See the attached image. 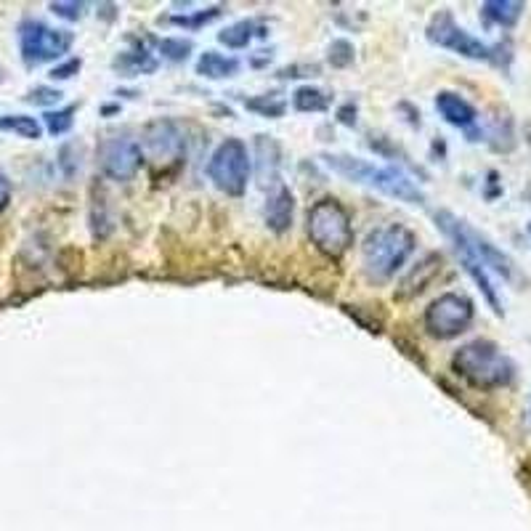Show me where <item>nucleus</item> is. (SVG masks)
<instances>
[{
	"instance_id": "nucleus-1",
	"label": "nucleus",
	"mask_w": 531,
	"mask_h": 531,
	"mask_svg": "<svg viewBox=\"0 0 531 531\" xmlns=\"http://www.w3.org/2000/svg\"><path fill=\"white\" fill-rule=\"evenodd\" d=\"M452 372L478 391L508 388L516 380V364L494 340L478 338L460 346L452 356Z\"/></svg>"
},
{
	"instance_id": "nucleus-2",
	"label": "nucleus",
	"mask_w": 531,
	"mask_h": 531,
	"mask_svg": "<svg viewBox=\"0 0 531 531\" xmlns=\"http://www.w3.org/2000/svg\"><path fill=\"white\" fill-rule=\"evenodd\" d=\"M417 247V237L407 226L388 224L370 231L362 245V269L370 282H391L407 266Z\"/></svg>"
},
{
	"instance_id": "nucleus-3",
	"label": "nucleus",
	"mask_w": 531,
	"mask_h": 531,
	"mask_svg": "<svg viewBox=\"0 0 531 531\" xmlns=\"http://www.w3.org/2000/svg\"><path fill=\"white\" fill-rule=\"evenodd\" d=\"M322 160L332 173H338L348 181H356V184L370 186V189H378L385 197L409 202V205H423L425 202V194L399 168H380V165H372L367 160L351 157V154H324Z\"/></svg>"
},
{
	"instance_id": "nucleus-4",
	"label": "nucleus",
	"mask_w": 531,
	"mask_h": 531,
	"mask_svg": "<svg viewBox=\"0 0 531 531\" xmlns=\"http://www.w3.org/2000/svg\"><path fill=\"white\" fill-rule=\"evenodd\" d=\"M436 226L452 239L457 255L481 263L486 271H494V274L505 279V282H518V279H521L516 263L510 261L508 255L502 253L492 239H486L481 231H476L473 226L465 224V221L457 218L455 213L439 210V213H436Z\"/></svg>"
},
{
	"instance_id": "nucleus-5",
	"label": "nucleus",
	"mask_w": 531,
	"mask_h": 531,
	"mask_svg": "<svg viewBox=\"0 0 531 531\" xmlns=\"http://www.w3.org/2000/svg\"><path fill=\"white\" fill-rule=\"evenodd\" d=\"M308 237L311 245L327 258H343L354 247V221L343 202L335 197H322L308 210Z\"/></svg>"
},
{
	"instance_id": "nucleus-6",
	"label": "nucleus",
	"mask_w": 531,
	"mask_h": 531,
	"mask_svg": "<svg viewBox=\"0 0 531 531\" xmlns=\"http://www.w3.org/2000/svg\"><path fill=\"white\" fill-rule=\"evenodd\" d=\"M425 35H428L433 46L447 48V51L462 56V59H470V62H489L497 64V67H508V62L513 59L508 46H502V43L500 46H489L476 35H470L465 27L455 22V16L449 11H439L433 16Z\"/></svg>"
},
{
	"instance_id": "nucleus-7",
	"label": "nucleus",
	"mask_w": 531,
	"mask_h": 531,
	"mask_svg": "<svg viewBox=\"0 0 531 531\" xmlns=\"http://www.w3.org/2000/svg\"><path fill=\"white\" fill-rule=\"evenodd\" d=\"M250 173H253V160L242 139H226L208 162L210 181L216 184L218 192L229 197H242L247 192Z\"/></svg>"
},
{
	"instance_id": "nucleus-8",
	"label": "nucleus",
	"mask_w": 531,
	"mask_h": 531,
	"mask_svg": "<svg viewBox=\"0 0 531 531\" xmlns=\"http://www.w3.org/2000/svg\"><path fill=\"white\" fill-rule=\"evenodd\" d=\"M72 43H75L72 32L48 27L38 19H24L19 24V51H22L24 64L30 67L62 59L64 54H70Z\"/></svg>"
},
{
	"instance_id": "nucleus-9",
	"label": "nucleus",
	"mask_w": 531,
	"mask_h": 531,
	"mask_svg": "<svg viewBox=\"0 0 531 531\" xmlns=\"http://www.w3.org/2000/svg\"><path fill=\"white\" fill-rule=\"evenodd\" d=\"M476 319V306L468 295L444 293L439 295L431 306L425 308L423 327L425 332L436 340L460 338Z\"/></svg>"
},
{
	"instance_id": "nucleus-10",
	"label": "nucleus",
	"mask_w": 531,
	"mask_h": 531,
	"mask_svg": "<svg viewBox=\"0 0 531 531\" xmlns=\"http://www.w3.org/2000/svg\"><path fill=\"white\" fill-rule=\"evenodd\" d=\"M96 162H99L104 176L125 184V181H133L139 173L144 152H141L139 141L131 139V136H107V139L99 141Z\"/></svg>"
},
{
	"instance_id": "nucleus-11",
	"label": "nucleus",
	"mask_w": 531,
	"mask_h": 531,
	"mask_svg": "<svg viewBox=\"0 0 531 531\" xmlns=\"http://www.w3.org/2000/svg\"><path fill=\"white\" fill-rule=\"evenodd\" d=\"M184 144V133L173 120H157V123L147 125V131H144V149L154 160H178L184 152Z\"/></svg>"
},
{
	"instance_id": "nucleus-12",
	"label": "nucleus",
	"mask_w": 531,
	"mask_h": 531,
	"mask_svg": "<svg viewBox=\"0 0 531 531\" xmlns=\"http://www.w3.org/2000/svg\"><path fill=\"white\" fill-rule=\"evenodd\" d=\"M436 109H439V115L444 117L449 125L468 131L470 141H478V109L473 107L465 96H460V93L455 91H439V96H436Z\"/></svg>"
},
{
	"instance_id": "nucleus-13",
	"label": "nucleus",
	"mask_w": 531,
	"mask_h": 531,
	"mask_svg": "<svg viewBox=\"0 0 531 531\" xmlns=\"http://www.w3.org/2000/svg\"><path fill=\"white\" fill-rule=\"evenodd\" d=\"M441 269H444V255L441 253L425 255L423 261L417 263L415 269L404 277V282L396 287V298H399V301H409V298H415V295H420L423 290H428V285L439 277Z\"/></svg>"
},
{
	"instance_id": "nucleus-14",
	"label": "nucleus",
	"mask_w": 531,
	"mask_h": 531,
	"mask_svg": "<svg viewBox=\"0 0 531 531\" xmlns=\"http://www.w3.org/2000/svg\"><path fill=\"white\" fill-rule=\"evenodd\" d=\"M266 226H269L274 234H285L293 226V216H295V197L287 186L279 184L274 192L269 194L266 200Z\"/></svg>"
},
{
	"instance_id": "nucleus-15",
	"label": "nucleus",
	"mask_w": 531,
	"mask_h": 531,
	"mask_svg": "<svg viewBox=\"0 0 531 531\" xmlns=\"http://www.w3.org/2000/svg\"><path fill=\"white\" fill-rule=\"evenodd\" d=\"M526 11V3L521 0H486L481 6V16L486 24H497V27H516Z\"/></svg>"
},
{
	"instance_id": "nucleus-16",
	"label": "nucleus",
	"mask_w": 531,
	"mask_h": 531,
	"mask_svg": "<svg viewBox=\"0 0 531 531\" xmlns=\"http://www.w3.org/2000/svg\"><path fill=\"white\" fill-rule=\"evenodd\" d=\"M239 59L234 56H224L218 51H205V54L197 59V75L208 77V80H226V77H234L239 72Z\"/></svg>"
},
{
	"instance_id": "nucleus-17",
	"label": "nucleus",
	"mask_w": 531,
	"mask_h": 531,
	"mask_svg": "<svg viewBox=\"0 0 531 531\" xmlns=\"http://www.w3.org/2000/svg\"><path fill=\"white\" fill-rule=\"evenodd\" d=\"M255 35H266L263 32V27H258L255 22H250V19H245V22H237L231 24V27H226L221 35H218V43H224L226 48H231V51H242V48H247L250 43H253Z\"/></svg>"
},
{
	"instance_id": "nucleus-18",
	"label": "nucleus",
	"mask_w": 531,
	"mask_h": 531,
	"mask_svg": "<svg viewBox=\"0 0 531 531\" xmlns=\"http://www.w3.org/2000/svg\"><path fill=\"white\" fill-rule=\"evenodd\" d=\"M255 152H258V165H261V178H271L269 184H277V170H279V147L277 141L269 136H258L255 141Z\"/></svg>"
},
{
	"instance_id": "nucleus-19",
	"label": "nucleus",
	"mask_w": 531,
	"mask_h": 531,
	"mask_svg": "<svg viewBox=\"0 0 531 531\" xmlns=\"http://www.w3.org/2000/svg\"><path fill=\"white\" fill-rule=\"evenodd\" d=\"M293 107L298 109V112H327V109H330V96H327L322 88L301 85V88L293 93Z\"/></svg>"
},
{
	"instance_id": "nucleus-20",
	"label": "nucleus",
	"mask_w": 531,
	"mask_h": 531,
	"mask_svg": "<svg viewBox=\"0 0 531 531\" xmlns=\"http://www.w3.org/2000/svg\"><path fill=\"white\" fill-rule=\"evenodd\" d=\"M0 131H11L16 136H22V139H40L43 136V125L35 120V117L27 115H3L0 117Z\"/></svg>"
},
{
	"instance_id": "nucleus-21",
	"label": "nucleus",
	"mask_w": 531,
	"mask_h": 531,
	"mask_svg": "<svg viewBox=\"0 0 531 531\" xmlns=\"http://www.w3.org/2000/svg\"><path fill=\"white\" fill-rule=\"evenodd\" d=\"M117 70L128 72V75H144V72H154L157 70V62L149 56L147 48H139V51H128V54L117 56L115 59Z\"/></svg>"
},
{
	"instance_id": "nucleus-22",
	"label": "nucleus",
	"mask_w": 531,
	"mask_h": 531,
	"mask_svg": "<svg viewBox=\"0 0 531 531\" xmlns=\"http://www.w3.org/2000/svg\"><path fill=\"white\" fill-rule=\"evenodd\" d=\"M245 107L250 112H258L261 117L277 120V117H282L287 112V101L279 93H263V96H255V99H247Z\"/></svg>"
},
{
	"instance_id": "nucleus-23",
	"label": "nucleus",
	"mask_w": 531,
	"mask_h": 531,
	"mask_svg": "<svg viewBox=\"0 0 531 531\" xmlns=\"http://www.w3.org/2000/svg\"><path fill=\"white\" fill-rule=\"evenodd\" d=\"M75 107H64V109H51V112H46V131L51 133V136H64V133L72 131V125H75Z\"/></svg>"
},
{
	"instance_id": "nucleus-24",
	"label": "nucleus",
	"mask_w": 531,
	"mask_h": 531,
	"mask_svg": "<svg viewBox=\"0 0 531 531\" xmlns=\"http://www.w3.org/2000/svg\"><path fill=\"white\" fill-rule=\"evenodd\" d=\"M221 11H224V8L213 6V8H205V11H197V14H192V16H170V22L178 24V27H186V30H200L202 24L218 19Z\"/></svg>"
},
{
	"instance_id": "nucleus-25",
	"label": "nucleus",
	"mask_w": 531,
	"mask_h": 531,
	"mask_svg": "<svg viewBox=\"0 0 531 531\" xmlns=\"http://www.w3.org/2000/svg\"><path fill=\"white\" fill-rule=\"evenodd\" d=\"M192 40L184 38H162L160 40V54L170 62H184L186 56L192 54Z\"/></svg>"
},
{
	"instance_id": "nucleus-26",
	"label": "nucleus",
	"mask_w": 531,
	"mask_h": 531,
	"mask_svg": "<svg viewBox=\"0 0 531 531\" xmlns=\"http://www.w3.org/2000/svg\"><path fill=\"white\" fill-rule=\"evenodd\" d=\"M80 157H83V149L77 147V144H64L62 152H59V168L67 178H75L80 173Z\"/></svg>"
},
{
	"instance_id": "nucleus-27",
	"label": "nucleus",
	"mask_w": 531,
	"mask_h": 531,
	"mask_svg": "<svg viewBox=\"0 0 531 531\" xmlns=\"http://www.w3.org/2000/svg\"><path fill=\"white\" fill-rule=\"evenodd\" d=\"M354 46L348 43V40H332L330 46V54H327V59H330L332 67H338V70H346L348 64H354Z\"/></svg>"
},
{
	"instance_id": "nucleus-28",
	"label": "nucleus",
	"mask_w": 531,
	"mask_h": 531,
	"mask_svg": "<svg viewBox=\"0 0 531 531\" xmlns=\"http://www.w3.org/2000/svg\"><path fill=\"white\" fill-rule=\"evenodd\" d=\"M51 11H54L59 19H67V22H77V19H83L85 14V3H80V0H54L51 3Z\"/></svg>"
},
{
	"instance_id": "nucleus-29",
	"label": "nucleus",
	"mask_w": 531,
	"mask_h": 531,
	"mask_svg": "<svg viewBox=\"0 0 531 531\" xmlns=\"http://www.w3.org/2000/svg\"><path fill=\"white\" fill-rule=\"evenodd\" d=\"M27 101H30V104H38V107H54V104L62 101V91L48 88V85H38V88H32Z\"/></svg>"
},
{
	"instance_id": "nucleus-30",
	"label": "nucleus",
	"mask_w": 531,
	"mask_h": 531,
	"mask_svg": "<svg viewBox=\"0 0 531 531\" xmlns=\"http://www.w3.org/2000/svg\"><path fill=\"white\" fill-rule=\"evenodd\" d=\"M80 67H83L80 59H67V62L56 64L54 70H51V77H54V80H70V77H75L77 72H80Z\"/></svg>"
},
{
	"instance_id": "nucleus-31",
	"label": "nucleus",
	"mask_w": 531,
	"mask_h": 531,
	"mask_svg": "<svg viewBox=\"0 0 531 531\" xmlns=\"http://www.w3.org/2000/svg\"><path fill=\"white\" fill-rule=\"evenodd\" d=\"M11 205V181L0 173V213Z\"/></svg>"
},
{
	"instance_id": "nucleus-32",
	"label": "nucleus",
	"mask_w": 531,
	"mask_h": 531,
	"mask_svg": "<svg viewBox=\"0 0 531 531\" xmlns=\"http://www.w3.org/2000/svg\"><path fill=\"white\" fill-rule=\"evenodd\" d=\"M338 120L343 125H351V128H354V125H356V107H354V104H346V107H340L338 109Z\"/></svg>"
},
{
	"instance_id": "nucleus-33",
	"label": "nucleus",
	"mask_w": 531,
	"mask_h": 531,
	"mask_svg": "<svg viewBox=\"0 0 531 531\" xmlns=\"http://www.w3.org/2000/svg\"><path fill=\"white\" fill-rule=\"evenodd\" d=\"M529 423H531V401H529Z\"/></svg>"
},
{
	"instance_id": "nucleus-34",
	"label": "nucleus",
	"mask_w": 531,
	"mask_h": 531,
	"mask_svg": "<svg viewBox=\"0 0 531 531\" xmlns=\"http://www.w3.org/2000/svg\"><path fill=\"white\" fill-rule=\"evenodd\" d=\"M529 237H531V221H529Z\"/></svg>"
}]
</instances>
